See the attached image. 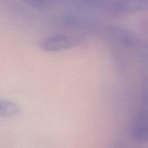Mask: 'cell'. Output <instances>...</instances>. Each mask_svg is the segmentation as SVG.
<instances>
[{"label": "cell", "instance_id": "3", "mask_svg": "<svg viewBox=\"0 0 148 148\" xmlns=\"http://www.w3.org/2000/svg\"><path fill=\"white\" fill-rule=\"evenodd\" d=\"M147 5V0H120L117 9L122 13H132L139 12Z\"/></svg>", "mask_w": 148, "mask_h": 148}, {"label": "cell", "instance_id": "5", "mask_svg": "<svg viewBox=\"0 0 148 148\" xmlns=\"http://www.w3.org/2000/svg\"><path fill=\"white\" fill-rule=\"evenodd\" d=\"M27 5L35 8L43 9L49 3V0H21Z\"/></svg>", "mask_w": 148, "mask_h": 148}, {"label": "cell", "instance_id": "2", "mask_svg": "<svg viewBox=\"0 0 148 148\" xmlns=\"http://www.w3.org/2000/svg\"><path fill=\"white\" fill-rule=\"evenodd\" d=\"M147 103H143V108L136 117L131 130L133 138L138 142L146 143L147 140Z\"/></svg>", "mask_w": 148, "mask_h": 148}, {"label": "cell", "instance_id": "1", "mask_svg": "<svg viewBox=\"0 0 148 148\" xmlns=\"http://www.w3.org/2000/svg\"><path fill=\"white\" fill-rule=\"evenodd\" d=\"M82 42L83 40L77 37L55 34L41 40L39 47L45 51L57 52L72 49L80 45Z\"/></svg>", "mask_w": 148, "mask_h": 148}, {"label": "cell", "instance_id": "4", "mask_svg": "<svg viewBox=\"0 0 148 148\" xmlns=\"http://www.w3.org/2000/svg\"><path fill=\"white\" fill-rule=\"evenodd\" d=\"M19 105L14 102L0 99V116L9 117L17 114L20 112Z\"/></svg>", "mask_w": 148, "mask_h": 148}]
</instances>
